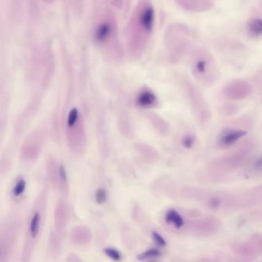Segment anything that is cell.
Listing matches in <instances>:
<instances>
[{
  "instance_id": "9",
  "label": "cell",
  "mask_w": 262,
  "mask_h": 262,
  "mask_svg": "<svg viewBox=\"0 0 262 262\" xmlns=\"http://www.w3.org/2000/svg\"><path fill=\"white\" fill-rule=\"evenodd\" d=\"M160 254H161V253L158 250L150 249L147 251L146 252L139 255L138 259L140 260H148V259L158 257V256H160Z\"/></svg>"
},
{
  "instance_id": "10",
  "label": "cell",
  "mask_w": 262,
  "mask_h": 262,
  "mask_svg": "<svg viewBox=\"0 0 262 262\" xmlns=\"http://www.w3.org/2000/svg\"><path fill=\"white\" fill-rule=\"evenodd\" d=\"M78 109H77L76 108H73V109L71 110L70 113H69V115H68V121H67L68 127H72V126L75 125L77 119H78Z\"/></svg>"
},
{
  "instance_id": "16",
  "label": "cell",
  "mask_w": 262,
  "mask_h": 262,
  "mask_svg": "<svg viewBox=\"0 0 262 262\" xmlns=\"http://www.w3.org/2000/svg\"><path fill=\"white\" fill-rule=\"evenodd\" d=\"M193 139H192V137H186V139H184V145L185 146L187 147V148H189V147L192 146V144H193Z\"/></svg>"
},
{
  "instance_id": "7",
  "label": "cell",
  "mask_w": 262,
  "mask_h": 262,
  "mask_svg": "<svg viewBox=\"0 0 262 262\" xmlns=\"http://www.w3.org/2000/svg\"><path fill=\"white\" fill-rule=\"evenodd\" d=\"M166 221L168 222H171L176 228H181L183 224H184L181 215H179V214L174 210L168 211L166 215Z\"/></svg>"
},
{
  "instance_id": "11",
  "label": "cell",
  "mask_w": 262,
  "mask_h": 262,
  "mask_svg": "<svg viewBox=\"0 0 262 262\" xmlns=\"http://www.w3.org/2000/svg\"><path fill=\"white\" fill-rule=\"evenodd\" d=\"M26 183L24 179H20V181L16 185L14 190H13V194L15 196H20L24 192L26 189Z\"/></svg>"
},
{
  "instance_id": "2",
  "label": "cell",
  "mask_w": 262,
  "mask_h": 262,
  "mask_svg": "<svg viewBox=\"0 0 262 262\" xmlns=\"http://www.w3.org/2000/svg\"><path fill=\"white\" fill-rule=\"evenodd\" d=\"M192 72L199 80L209 81L215 79L218 70L212 56L208 52H201L193 61Z\"/></svg>"
},
{
  "instance_id": "3",
  "label": "cell",
  "mask_w": 262,
  "mask_h": 262,
  "mask_svg": "<svg viewBox=\"0 0 262 262\" xmlns=\"http://www.w3.org/2000/svg\"><path fill=\"white\" fill-rule=\"evenodd\" d=\"M116 21L113 17H106L99 24L95 33V39L100 44H106L116 37Z\"/></svg>"
},
{
  "instance_id": "4",
  "label": "cell",
  "mask_w": 262,
  "mask_h": 262,
  "mask_svg": "<svg viewBox=\"0 0 262 262\" xmlns=\"http://www.w3.org/2000/svg\"><path fill=\"white\" fill-rule=\"evenodd\" d=\"M155 95L150 90H144L137 97V103L142 107H150L156 103Z\"/></svg>"
},
{
  "instance_id": "8",
  "label": "cell",
  "mask_w": 262,
  "mask_h": 262,
  "mask_svg": "<svg viewBox=\"0 0 262 262\" xmlns=\"http://www.w3.org/2000/svg\"><path fill=\"white\" fill-rule=\"evenodd\" d=\"M39 225H40V214L39 212H36L33 215L31 222H30V231L32 238H36L37 236L38 233H39Z\"/></svg>"
},
{
  "instance_id": "15",
  "label": "cell",
  "mask_w": 262,
  "mask_h": 262,
  "mask_svg": "<svg viewBox=\"0 0 262 262\" xmlns=\"http://www.w3.org/2000/svg\"><path fill=\"white\" fill-rule=\"evenodd\" d=\"M59 176H60L61 180H62V182H66V170H65V167H64L63 165H61V166L59 167Z\"/></svg>"
},
{
  "instance_id": "1",
  "label": "cell",
  "mask_w": 262,
  "mask_h": 262,
  "mask_svg": "<svg viewBox=\"0 0 262 262\" xmlns=\"http://www.w3.org/2000/svg\"><path fill=\"white\" fill-rule=\"evenodd\" d=\"M155 25V10L149 0H140L132 13L128 26V43L133 56L145 51Z\"/></svg>"
},
{
  "instance_id": "5",
  "label": "cell",
  "mask_w": 262,
  "mask_h": 262,
  "mask_svg": "<svg viewBox=\"0 0 262 262\" xmlns=\"http://www.w3.org/2000/svg\"><path fill=\"white\" fill-rule=\"evenodd\" d=\"M247 33L253 38H259L262 33V20L260 18L251 19L247 25Z\"/></svg>"
},
{
  "instance_id": "6",
  "label": "cell",
  "mask_w": 262,
  "mask_h": 262,
  "mask_svg": "<svg viewBox=\"0 0 262 262\" xmlns=\"http://www.w3.org/2000/svg\"><path fill=\"white\" fill-rule=\"evenodd\" d=\"M246 132L244 131H233L225 135L222 139V142L225 145H231L237 142L240 138L244 136Z\"/></svg>"
},
{
  "instance_id": "12",
  "label": "cell",
  "mask_w": 262,
  "mask_h": 262,
  "mask_svg": "<svg viewBox=\"0 0 262 262\" xmlns=\"http://www.w3.org/2000/svg\"><path fill=\"white\" fill-rule=\"evenodd\" d=\"M104 252L106 253V255L111 257L113 260H119L121 259L120 253L114 248H111V247L106 248V249H104Z\"/></svg>"
},
{
  "instance_id": "13",
  "label": "cell",
  "mask_w": 262,
  "mask_h": 262,
  "mask_svg": "<svg viewBox=\"0 0 262 262\" xmlns=\"http://www.w3.org/2000/svg\"><path fill=\"white\" fill-rule=\"evenodd\" d=\"M106 198H107V195H106V191L103 190V189H99V190L96 192V200L97 203H104V202H106Z\"/></svg>"
},
{
  "instance_id": "14",
  "label": "cell",
  "mask_w": 262,
  "mask_h": 262,
  "mask_svg": "<svg viewBox=\"0 0 262 262\" xmlns=\"http://www.w3.org/2000/svg\"><path fill=\"white\" fill-rule=\"evenodd\" d=\"M152 236H153L154 240H155V242L160 246H164L166 244V241L158 233L153 232L152 233Z\"/></svg>"
}]
</instances>
